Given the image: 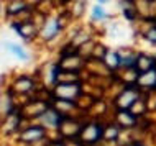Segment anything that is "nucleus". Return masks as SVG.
Segmentation results:
<instances>
[{"mask_svg": "<svg viewBox=\"0 0 156 146\" xmlns=\"http://www.w3.org/2000/svg\"><path fill=\"white\" fill-rule=\"evenodd\" d=\"M100 135H102V130H100V127H97V125H90V127L84 128L82 133H81V138L84 141H89V143H92V141H97L100 138Z\"/></svg>", "mask_w": 156, "mask_h": 146, "instance_id": "obj_1", "label": "nucleus"}, {"mask_svg": "<svg viewBox=\"0 0 156 146\" xmlns=\"http://www.w3.org/2000/svg\"><path fill=\"white\" fill-rule=\"evenodd\" d=\"M136 99V90L133 89H126L123 90V94L119 97V107L120 108H128Z\"/></svg>", "mask_w": 156, "mask_h": 146, "instance_id": "obj_2", "label": "nucleus"}, {"mask_svg": "<svg viewBox=\"0 0 156 146\" xmlns=\"http://www.w3.org/2000/svg\"><path fill=\"white\" fill-rule=\"evenodd\" d=\"M79 92V87L77 85H71V84H66V85H59L56 89V95L58 97H61V99H71V97H74L76 94Z\"/></svg>", "mask_w": 156, "mask_h": 146, "instance_id": "obj_3", "label": "nucleus"}, {"mask_svg": "<svg viewBox=\"0 0 156 146\" xmlns=\"http://www.w3.org/2000/svg\"><path fill=\"white\" fill-rule=\"evenodd\" d=\"M138 84L140 85H156V72L154 71H146L143 76H140Z\"/></svg>", "mask_w": 156, "mask_h": 146, "instance_id": "obj_4", "label": "nucleus"}, {"mask_svg": "<svg viewBox=\"0 0 156 146\" xmlns=\"http://www.w3.org/2000/svg\"><path fill=\"white\" fill-rule=\"evenodd\" d=\"M43 136V130L41 128H30L23 133V141H35V140H40Z\"/></svg>", "mask_w": 156, "mask_h": 146, "instance_id": "obj_5", "label": "nucleus"}, {"mask_svg": "<svg viewBox=\"0 0 156 146\" xmlns=\"http://www.w3.org/2000/svg\"><path fill=\"white\" fill-rule=\"evenodd\" d=\"M138 69L143 71V72H146V71H150L151 68H153V61L150 59V57H146V56H140L138 57Z\"/></svg>", "mask_w": 156, "mask_h": 146, "instance_id": "obj_6", "label": "nucleus"}, {"mask_svg": "<svg viewBox=\"0 0 156 146\" xmlns=\"http://www.w3.org/2000/svg\"><path fill=\"white\" fill-rule=\"evenodd\" d=\"M105 62H107V66H110V68H117L119 66V62H120V57L117 56L115 53H108L107 56H105Z\"/></svg>", "mask_w": 156, "mask_h": 146, "instance_id": "obj_7", "label": "nucleus"}, {"mask_svg": "<svg viewBox=\"0 0 156 146\" xmlns=\"http://www.w3.org/2000/svg\"><path fill=\"white\" fill-rule=\"evenodd\" d=\"M43 120H44V123H51V125H58L59 123V115L58 113H54V112H48L44 116H43Z\"/></svg>", "mask_w": 156, "mask_h": 146, "instance_id": "obj_8", "label": "nucleus"}, {"mask_svg": "<svg viewBox=\"0 0 156 146\" xmlns=\"http://www.w3.org/2000/svg\"><path fill=\"white\" fill-rule=\"evenodd\" d=\"M7 48H10V51L12 53H15L18 57H22V59H27V53H23V49L20 48V46H16V44H12V43H7Z\"/></svg>", "mask_w": 156, "mask_h": 146, "instance_id": "obj_9", "label": "nucleus"}, {"mask_svg": "<svg viewBox=\"0 0 156 146\" xmlns=\"http://www.w3.org/2000/svg\"><path fill=\"white\" fill-rule=\"evenodd\" d=\"M119 122L122 125H133L135 123V118H133V116H130V113L120 112V113H119Z\"/></svg>", "mask_w": 156, "mask_h": 146, "instance_id": "obj_10", "label": "nucleus"}, {"mask_svg": "<svg viewBox=\"0 0 156 146\" xmlns=\"http://www.w3.org/2000/svg\"><path fill=\"white\" fill-rule=\"evenodd\" d=\"M56 30H58V23H56V22H51L48 26H46L44 36H46V38H53V35L56 33Z\"/></svg>", "mask_w": 156, "mask_h": 146, "instance_id": "obj_11", "label": "nucleus"}, {"mask_svg": "<svg viewBox=\"0 0 156 146\" xmlns=\"http://www.w3.org/2000/svg\"><path fill=\"white\" fill-rule=\"evenodd\" d=\"M104 13H102V8L100 7H95L94 8V18H102Z\"/></svg>", "mask_w": 156, "mask_h": 146, "instance_id": "obj_12", "label": "nucleus"}, {"mask_svg": "<svg viewBox=\"0 0 156 146\" xmlns=\"http://www.w3.org/2000/svg\"><path fill=\"white\" fill-rule=\"evenodd\" d=\"M148 40H151V41H156V30H151V31L148 33Z\"/></svg>", "mask_w": 156, "mask_h": 146, "instance_id": "obj_13", "label": "nucleus"}]
</instances>
